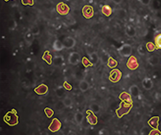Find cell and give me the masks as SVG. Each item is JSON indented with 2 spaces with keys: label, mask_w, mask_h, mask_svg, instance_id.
Wrapping results in <instances>:
<instances>
[{
  "label": "cell",
  "mask_w": 161,
  "mask_h": 135,
  "mask_svg": "<svg viewBox=\"0 0 161 135\" xmlns=\"http://www.w3.org/2000/svg\"><path fill=\"white\" fill-rule=\"evenodd\" d=\"M4 122L9 126H15L19 123V115L15 109H13L10 111L7 112L5 115L3 116Z\"/></svg>",
  "instance_id": "6da1fadb"
},
{
  "label": "cell",
  "mask_w": 161,
  "mask_h": 135,
  "mask_svg": "<svg viewBox=\"0 0 161 135\" xmlns=\"http://www.w3.org/2000/svg\"><path fill=\"white\" fill-rule=\"evenodd\" d=\"M132 108H133V104H128V103L122 102L120 104L119 107L116 109L115 112H116V115H117L118 117L121 118L124 115H128Z\"/></svg>",
  "instance_id": "7a4b0ae2"
},
{
  "label": "cell",
  "mask_w": 161,
  "mask_h": 135,
  "mask_svg": "<svg viewBox=\"0 0 161 135\" xmlns=\"http://www.w3.org/2000/svg\"><path fill=\"white\" fill-rule=\"evenodd\" d=\"M117 51L120 56L123 57H130L133 53V48L130 44L124 43L117 49Z\"/></svg>",
  "instance_id": "3957f363"
},
{
  "label": "cell",
  "mask_w": 161,
  "mask_h": 135,
  "mask_svg": "<svg viewBox=\"0 0 161 135\" xmlns=\"http://www.w3.org/2000/svg\"><path fill=\"white\" fill-rule=\"evenodd\" d=\"M56 13L60 14L61 16H66L69 14L70 8L68 6V4H66L64 2H60L56 4Z\"/></svg>",
  "instance_id": "277c9868"
},
{
  "label": "cell",
  "mask_w": 161,
  "mask_h": 135,
  "mask_svg": "<svg viewBox=\"0 0 161 135\" xmlns=\"http://www.w3.org/2000/svg\"><path fill=\"white\" fill-rule=\"evenodd\" d=\"M122 78V72L119 69H113L110 72V75H109V79L110 81L116 84L118 82L120 81V79Z\"/></svg>",
  "instance_id": "5b68a950"
},
{
  "label": "cell",
  "mask_w": 161,
  "mask_h": 135,
  "mask_svg": "<svg viewBox=\"0 0 161 135\" xmlns=\"http://www.w3.org/2000/svg\"><path fill=\"white\" fill-rule=\"evenodd\" d=\"M81 12H82L83 16L88 20L92 18L94 16V9L93 7L91 5H84L83 7Z\"/></svg>",
  "instance_id": "8992f818"
},
{
  "label": "cell",
  "mask_w": 161,
  "mask_h": 135,
  "mask_svg": "<svg viewBox=\"0 0 161 135\" xmlns=\"http://www.w3.org/2000/svg\"><path fill=\"white\" fill-rule=\"evenodd\" d=\"M82 61V59H81V56L79 53L77 52H72L70 53L69 55V57H68V62L70 65H73V66H75V65H78V64Z\"/></svg>",
  "instance_id": "52a82bcc"
},
{
  "label": "cell",
  "mask_w": 161,
  "mask_h": 135,
  "mask_svg": "<svg viewBox=\"0 0 161 135\" xmlns=\"http://www.w3.org/2000/svg\"><path fill=\"white\" fill-rule=\"evenodd\" d=\"M62 122L60 121V120H59L58 118H53L52 120L51 124L49 125L48 130L49 131H51L52 133H56L62 129Z\"/></svg>",
  "instance_id": "ba28073f"
},
{
  "label": "cell",
  "mask_w": 161,
  "mask_h": 135,
  "mask_svg": "<svg viewBox=\"0 0 161 135\" xmlns=\"http://www.w3.org/2000/svg\"><path fill=\"white\" fill-rule=\"evenodd\" d=\"M126 66L130 71H136L139 67V62L135 56H131L130 57H128Z\"/></svg>",
  "instance_id": "9c48e42d"
},
{
  "label": "cell",
  "mask_w": 161,
  "mask_h": 135,
  "mask_svg": "<svg viewBox=\"0 0 161 135\" xmlns=\"http://www.w3.org/2000/svg\"><path fill=\"white\" fill-rule=\"evenodd\" d=\"M34 90L36 94L39 95V96H45L48 93V87L44 84H39Z\"/></svg>",
  "instance_id": "30bf717a"
},
{
  "label": "cell",
  "mask_w": 161,
  "mask_h": 135,
  "mask_svg": "<svg viewBox=\"0 0 161 135\" xmlns=\"http://www.w3.org/2000/svg\"><path fill=\"white\" fill-rule=\"evenodd\" d=\"M86 114H87L86 120L88 121V123L90 125H97V122H98V119H97V115H95V113H93V112L91 111L90 110H88V111H86Z\"/></svg>",
  "instance_id": "8fae6325"
},
{
  "label": "cell",
  "mask_w": 161,
  "mask_h": 135,
  "mask_svg": "<svg viewBox=\"0 0 161 135\" xmlns=\"http://www.w3.org/2000/svg\"><path fill=\"white\" fill-rule=\"evenodd\" d=\"M63 44H64V47L67 49H73L74 46H75V43H76V41L74 38H72L70 36H67L66 38H64L63 40Z\"/></svg>",
  "instance_id": "7c38bea8"
},
{
  "label": "cell",
  "mask_w": 161,
  "mask_h": 135,
  "mask_svg": "<svg viewBox=\"0 0 161 135\" xmlns=\"http://www.w3.org/2000/svg\"><path fill=\"white\" fill-rule=\"evenodd\" d=\"M119 98L121 102H126V103H128V104H133V99H132V96H131L130 93H128L127 92H123L121 93L119 96Z\"/></svg>",
  "instance_id": "4fadbf2b"
},
{
  "label": "cell",
  "mask_w": 161,
  "mask_h": 135,
  "mask_svg": "<svg viewBox=\"0 0 161 135\" xmlns=\"http://www.w3.org/2000/svg\"><path fill=\"white\" fill-rule=\"evenodd\" d=\"M159 120H160L159 116L155 115V116H152L151 118H150V120L147 121V123H148L149 126L152 128V129H159Z\"/></svg>",
  "instance_id": "5bb4252c"
},
{
  "label": "cell",
  "mask_w": 161,
  "mask_h": 135,
  "mask_svg": "<svg viewBox=\"0 0 161 135\" xmlns=\"http://www.w3.org/2000/svg\"><path fill=\"white\" fill-rule=\"evenodd\" d=\"M141 85H142V88L144 89H146L147 91L151 90L152 88H153V81L151 78H148V77H146L142 79L141 81Z\"/></svg>",
  "instance_id": "9a60e30c"
},
{
  "label": "cell",
  "mask_w": 161,
  "mask_h": 135,
  "mask_svg": "<svg viewBox=\"0 0 161 135\" xmlns=\"http://www.w3.org/2000/svg\"><path fill=\"white\" fill-rule=\"evenodd\" d=\"M42 60L45 61L48 65H52V60H53V57L50 53V52L48 50H46L43 54V56H42Z\"/></svg>",
  "instance_id": "2e32d148"
},
{
  "label": "cell",
  "mask_w": 161,
  "mask_h": 135,
  "mask_svg": "<svg viewBox=\"0 0 161 135\" xmlns=\"http://www.w3.org/2000/svg\"><path fill=\"white\" fill-rule=\"evenodd\" d=\"M102 13L103 15L106 16V17H109L110 16L112 15L113 13V9L112 8L110 7V5H107V4H106V5H103L102 7Z\"/></svg>",
  "instance_id": "e0dca14e"
},
{
  "label": "cell",
  "mask_w": 161,
  "mask_h": 135,
  "mask_svg": "<svg viewBox=\"0 0 161 135\" xmlns=\"http://www.w3.org/2000/svg\"><path fill=\"white\" fill-rule=\"evenodd\" d=\"M64 57L62 56H55L52 60V65L56 67H61L64 64Z\"/></svg>",
  "instance_id": "ac0fdd59"
},
{
  "label": "cell",
  "mask_w": 161,
  "mask_h": 135,
  "mask_svg": "<svg viewBox=\"0 0 161 135\" xmlns=\"http://www.w3.org/2000/svg\"><path fill=\"white\" fill-rule=\"evenodd\" d=\"M52 49H53L54 51L61 52L65 49L64 44L62 41H60L59 39H56L52 43Z\"/></svg>",
  "instance_id": "d6986e66"
},
{
  "label": "cell",
  "mask_w": 161,
  "mask_h": 135,
  "mask_svg": "<svg viewBox=\"0 0 161 135\" xmlns=\"http://www.w3.org/2000/svg\"><path fill=\"white\" fill-rule=\"evenodd\" d=\"M125 34L128 37L133 38V37H135L137 35V31H136L135 27H133L132 25H128L125 28Z\"/></svg>",
  "instance_id": "ffe728a7"
},
{
  "label": "cell",
  "mask_w": 161,
  "mask_h": 135,
  "mask_svg": "<svg viewBox=\"0 0 161 135\" xmlns=\"http://www.w3.org/2000/svg\"><path fill=\"white\" fill-rule=\"evenodd\" d=\"M89 83H88L86 79H83L79 81V88L82 92H86V91H88V90L89 89Z\"/></svg>",
  "instance_id": "44dd1931"
},
{
  "label": "cell",
  "mask_w": 161,
  "mask_h": 135,
  "mask_svg": "<svg viewBox=\"0 0 161 135\" xmlns=\"http://www.w3.org/2000/svg\"><path fill=\"white\" fill-rule=\"evenodd\" d=\"M129 92H130L132 97H138L140 95V89H139L138 85H136V84H133L129 88Z\"/></svg>",
  "instance_id": "7402d4cb"
},
{
  "label": "cell",
  "mask_w": 161,
  "mask_h": 135,
  "mask_svg": "<svg viewBox=\"0 0 161 135\" xmlns=\"http://www.w3.org/2000/svg\"><path fill=\"white\" fill-rule=\"evenodd\" d=\"M148 62L149 64L152 66H157V65L159 63V57L158 55H156V54L151 55L148 58Z\"/></svg>",
  "instance_id": "603a6c76"
},
{
  "label": "cell",
  "mask_w": 161,
  "mask_h": 135,
  "mask_svg": "<svg viewBox=\"0 0 161 135\" xmlns=\"http://www.w3.org/2000/svg\"><path fill=\"white\" fill-rule=\"evenodd\" d=\"M74 119L77 125H81L83 123V121H84V114H83L82 112L77 111L76 113L74 114Z\"/></svg>",
  "instance_id": "cb8c5ba5"
},
{
  "label": "cell",
  "mask_w": 161,
  "mask_h": 135,
  "mask_svg": "<svg viewBox=\"0 0 161 135\" xmlns=\"http://www.w3.org/2000/svg\"><path fill=\"white\" fill-rule=\"evenodd\" d=\"M24 39H25L26 43H27L28 45H30L31 43H33L34 39V35L31 33L30 31H28V32L25 35V36H24Z\"/></svg>",
  "instance_id": "d4e9b609"
},
{
  "label": "cell",
  "mask_w": 161,
  "mask_h": 135,
  "mask_svg": "<svg viewBox=\"0 0 161 135\" xmlns=\"http://www.w3.org/2000/svg\"><path fill=\"white\" fill-rule=\"evenodd\" d=\"M107 66L110 69H115V67L119 65V62H118L115 59H114L112 57H110V59H109V61L107 62Z\"/></svg>",
  "instance_id": "484cf974"
},
{
  "label": "cell",
  "mask_w": 161,
  "mask_h": 135,
  "mask_svg": "<svg viewBox=\"0 0 161 135\" xmlns=\"http://www.w3.org/2000/svg\"><path fill=\"white\" fill-rule=\"evenodd\" d=\"M89 59H90V61L92 62V65H96V64L100 60V57L98 56V54H97V53H92L91 55H89Z\"/></svg>",
  "instance_id": "4316f807"
},
{
  "label": "cell",
  "mask_w": 161,
  "mask_h": 135,
  "mask_svg": "<svg viewBox=\"0 0 161 135\" xmlns=\"http://www.w3.org/2000/svg\"><path fill=\"white\" fill-rule=\"evenodd\" d=\"M65 90H66V89L63 88V86L56 88V89H55V93H56V97H60V98H62V97H64L65 96Z\"/></svg>",
  "instance_id": "83f0119b"
},
{
  "label": "cell",
  "mask_w": 161,
  "mask_h": 135,
  "mask_svg": "<svg viewBox=\"0 0 161 135\" xmlns=\"http://www.w3.org/2000/svg\"><path fill=\"white\" fill-rule=\"evenodd\" d=\"M154 43L156 44L157 49H161V34H158L155 36Z\"/></svg>",
  "instance_id": "f1b7e54d"
},
{
  "label": "cell",
  "mask_w": 161,
  "mask_h": 135,
  "mask_svg": "<svg viewBox=\"0 0 161 135\" xmlns=\"http://www.w3.org/2000/svg\"><path fill=\"white\" fill-rule=\"evenodd\" d=\"M90 111H92L95 114H97V113H99L100 111H101V107H100L99 104H97V103H92V104L90 105Z\"/></svg>",
  "instance_id": "f546056e"
},
{
  "label": "cell",
  "mask_w": 161,
  "mask_h": 135,
  "mask_svg": "<svg viewBox=\"0 0 161 135\" xmlns=\"http://www.w3.org/2000/svg\"><path fill=\"white\" fill-rule=\"evenodd\" d=\"M146 48L147 52H149V53H152V52L155 51L156 49H157L156 44H155L154 43H151V42H148V43H146Z\"/></svg>",
  "instance_id": "4dcf8cb0"
},
{
  "label": "cell",
  "mask_w": 161,
  "mask_h": 135,
  "mask_svg": "<svg viewBox=\"0 0 161 135\" xmlns=\"http://www.w3.org/2000/svg\"><path fill=\"white\" fill-rule=\"evenodd\" d=\"M110 57L111 56L108 53H102V57H101V62L102 64H107Z\"/></svg>",
  "instance_id": "1f68e13d"
},
{
  "label": "cell",
  "mask_w": 161,
  "mask_h": 135,
  "mask_svg": "<svg viewBox=\"0 0 161 135\" xmlns=\"http://www.w3.org/2000/svg\"><path fill=\"white\" fill-rule=\"evenodd\" d=\"M146 51H147V50H146V46L143 45V44H140V45L138 47V53L139 55H141V56L146 55Z\"/></svg>",
  "instance_id": "d6a6232c"
},
{
  "label": "cell",
  "mask_w": 161,
  "mask_h": 135,
  "mask_svg": "<svg viewBox=\"0 0 161 135\" xmlns=\"http://www.w3.org/2000/svg\"><path fill=\"white\" fill-rule=\"evenodd\" d=\"M62 102H63V104H64V106L66 107H70L72 106V104H73V101H72V99L70 97H65L63 101H62Z\"/></svg>",
  "instance_id": "836d02e7"
},
{
  "label": "cell",
  "mask_w": 161,
  "mask_h": 135,
  "mask_svg": "<svg viewBox=\"0 0 161 135\" xmlns=\"http://www.w3.org/2000/svg\"><path fill=\"white\" fill-rule=\"evenodd\" d=\"M44 111L48 118H52V116L54 115V111L52 108H50V107H45Z\"/></svg>",
  "instance_id": "e575fe53"
},
{
  "label": "cell",
  "mask_w": 161,
  "mask_h": 135,
  "mask_svg": "<svg viewBox=\"0 0 161 135\" xmlns=\"http://www.w3.org/2000/svg\"><path fill=\"white\" fill-rule=\"evenodd\" d=\"M150 127L148 126H143L140 130V135H149L151 133Z\"/></svg>",
  "instance_id": "d590c367"
},
{
  "label": "cell",
  "mask_w": 161,
  "mask_h": 135,
  "mask_svg": "<svg viewBox=\"0 0 161 135\" xmlns=\"http://www.w3.org/2000/svg\"><path fill=\"white\" fill-rule=\"evenodd\" d=\"M82 64L84 66V67H88V66H93L92 62L90 61V60H88L86 57H84L82 58Z\"/></svg>",
  "instance_id": "8d00e7d4"
},
{
  "label": "cell",
  "mask_w": 161,
  "mask_h": 135,
  "mask_svg": "<svg viewBox=\"0 0 161 135\" xmlns=\"http://www.w3.org/2000/svg\"><path fill=\"white\" fill-rule=\"evenodd\" d=\"M126 15H127V13H126V11L124 9H120L118 11V16L120 19H124Z\"/></svg>",
  "instance_id": "74e56055"
},
{
  "label": "cell",
  "mask_w": 161,
  "mask_h": 135,
  "mask_svg": "<svg viewBox=\"0 0 161 135\" xmlns=\"http://www.w3.org/2000/svg\"><path fill=\"white\" fill-rule=\"evenodd\" d=\"M21 3L25 6H33L34 4V0H21Z\"/></svg>",
  "instance_id": "f35d334b"
},
{
  "label": "cell",
  "mask_w": 161,
  "mask_h": 135,
  "mask_svg": "<svg viewBox=\"0 0 161 135\" xmlns=\"http://www.w3.org/2000/svg\"><path fill=\"white\" fill-rule=\"evenodd\" d=\"M63 88H64L66 90H67V91H70V90H72L71 84H70L67 81H65L64 83H63Z\"/></svg>",
  "instance_id": "ab89813d"
},
{
  "label": "cell",
  "mask_w": 161,
  "mask_h": 135,
  "mask_svg": "<svg viewBox=\"0 0 161 135\" xmlns=\"http://www.w3.org/2000/svg\"><path fill=\"white\" fill-rule=\"evenodd\" d=\"M16 26H17V25H16V22L14 20H11L10 21H9V29H10L11 31H12V30L13 31V30L16 27Z\"/></svg>",
  "instance_id": "60d3db41"
},
{
  "label": "cell",
  "mask_w": 161,
  "mask_h": 135,
  "mask_svg": "<svg viewBox=\"0 0 161 135\" xmlns=\"http://www.w3.org/2000/svg\"><path fill=\"white\" fill-rule=\"evenodd\" d=\"M30 31L34 35H37L39 34V29H38V27H37V26H34V27H32Z\"/></svg>",
  "instance_id": "b9f144b4"
},
{
  "label": "cell",
  "mask_w": 161,
  "mask_h": 135,
  "mask_svg": "<svg viewBox=\"0 0 161 135\" xmlns=\"http://www.w3.org/2000/svg\"><path fill=\"white\" fill-rule=\"evenodd\" d=\"M149 135H161V131H159V129H152Z\"/></svg>",
  "instance_id": "7bdbcfd3"
},
{
  "label": "cell",
  "mask_w": 161,
  "mask_h": 135,
  "mask_svg": "<svg viewBox=\"0 0 161 135\" xmlns=\"http://www.w3.org/2000/svg\"><path fill=\"white\" fill-rule=\"evenodd\" d=\"M139 3H141V5L148 6L149 4L151 3V1H150V0H140Z\"/></svg>",
  "instance_id": "ee69618b"
},
{
  "label": "cell",
  "mask_w": 161,
  "mask_h": 135,
  "mask_svg": "<svg viewBox=\"0 0 161 135\" xmlns=\"http://www.w3.org/2000/svg\"><path fill=\"white\" fill-rule=\"evenodd\" d=\"M87 53H88V55H91L92 53H95V51L93 50V49H92V47L88 46L87 48Z\"/></svg>",
  "instance_id": "f6af8a7d"
},
{
  "label": "cell",
  "mask_w": 161,
  "mask_h": 135,
  "mask_svg": "<svg viewBox=\"0 0 161 135\" xmlns=\"http://www.w3.org/2000/svg\"><path fill=\"white\" fill-rule=\"evenodd\" d=\"M67 135H77V133L75 132H74V131H70V132L67 133Z\"/></svg>",
  "instance_id": "bcb514c9"
},
{
  "label": "cell",
  "mask_w": 161,
  "mask_h": 135,
  "mask_svg": "<svg viewBox=\"0 0 161 135\" xmlns=\"http://www.w3.org/2000/svg\"><path fill=\"white\" fill-rule=\"evenodd\" d=\"M130 135H131V134H130Z\"/></svg>",
  "instance_id": "7dc6e473"
}]
</instances>
